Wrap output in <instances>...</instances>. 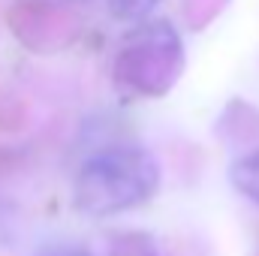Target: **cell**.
I'll use <instances>...</instances> for the list:
<instances>
[{"label": "cell", "mask_w": 259, "mask_h": 256, "mask_svg": "<svg viewBox=\"0 0 259 256\" xmlns=\"http://www.w3.org/2000/svg\"><path fill=\"white\" fill-rule=\"evenodd\" d=\"M160 187V163L139 145H118L88 157L72 181V202L81 214L112 217L145 205Z\"/></svg>", "instance_id": "1"}, {"label": "cell", "mask_w": 259, "mask_h": 256, "mask_svg": "<svg viewBox=\"0 0 259 256\" xmlns=\"http://www.w3.org/2000/svg\"><path fill=\"white\" fill-rule=\"evenodd\" d=\"M229 181H232V187L241 193L244 199H250V202H256L259 205V151L244 154L241 160L232 163V169H229Z\"/></svg>", "instance_id": "2"}, {"label": "cell", "mask_w": 259, "mask_h": 256, "mask_svg": "<svg viewBox=\"0 0 259 256\" xmlns=\"http://www.w3.org/2000/svg\"><path fill=\"white\" fill-rule=\"evenodd\" d=\"M109 256H157V247H154V238H151V235L124 232V235L115 238Z\"/></svg>", "instance_id": "3"}, {"label": "cell", "mask_w": 259, "mask_h": 256, "mask_svg": "<svg viewBox=\"0 0 259 256\" xmlns=\"http://www.w3.org/2000/svg\"><path fill=\"white\" fill-rule=\"evenodd\" d=\"M160 0H109V9L115 18H124V21H136V18H145Z\"/></svg>", "instance_id": "4"}, {"label": "cell", "mask_w": 259, "mask_h": 256, "mask_svg": "<svg viewBox=\"0 0 259 256\" xmlns=\"http://www.w3.org/2000/svg\"><path fill=\"white\" fill-rule=\"evenodd\" d=\"M39 256H94L84 247H52V250H42Z\"/></svg>", "instance_id": "5"}]
</instances>
